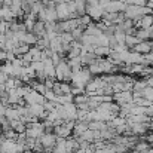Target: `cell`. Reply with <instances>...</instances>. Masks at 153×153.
I'll return each instance as SVG.
<instances>
[{
  "label": "cell",
  "mask_w": 153,
  "mask_h": 153,
  "mask_svg": "<svg viewBox=\"0 0 153 153\" xmlns=\"http://www.w3.org/2000/svg\"><path fill=\"white\" fill-rule=\"evenodd\" d=\"M55 9H56L58 19H62V21H65L67 18L73 16V15H71V12H70V9H68V4H67L65 1H58V4L55 6Z\"/></svg>",
  "instance_id": "obj_1"
},
{
  "label": "cell",
  "mask_w": 153,
  "mask_h": 153,
  "mask_svg": "<svg viewBox=\"0 0 153 153\" xmlns=\"http://www.w3.org/2000/svg\"><path fill=\"white\" fill-rule=\"evenodd\" d=\"M56 76L61 80L67 79L70 76V64H67L64 61H61L59 64H56Z\"/></svg>",
  "instance_id": "obj_2"
},
{
  "label": "cell",
  "mask_w": 153,
  "mask_h": 153,
  "mask_svg": "<svg viewBox=\"0 0 153 153\" xmlns=\"http://www.w3.org/2000/svg\"><path fill=\"white\" fill-rule=\"evenodd\" d=\"M134 49L137 52H149L150 49H152V45L149 43V42H140V43H137L135 46H134Z\"/></svg>",
  "instance_id": "obj_3"
},
{
  "label": "cell",
  "mask_w": 153,
  "mask_h": 153,
  "mask_svg": "<svg viewBox=\"0 0 153 153\" xmlns=\"http://www.w3.org/2000/svg\"><path fill=\"white\" fill-rule=\"evenodd\" d=\"M152 24H153V16H143L138 25H141L143 28H150Z\"/></svg>",
  "instance_id": "obj_4"
},
{
  "label": "cell",
  "mask_w": 153,
  "mask_h": 153,
  "mask_svg": "<svg viewBox=\"0 0 153 153\" xmlns=\"http://www.w3.org/2000/svg\"><path fill=\"white\" fill-rule=\"evenodd\" d=\"M125 42L129 45V46H135L137 43H140L141 40L138 39V37H132V36H126V39H125Z\"/></svg>",
  "instance_id": "obj_5"
},
{
  "label": "cell",
  "mask_w": 153,
  "mask_h": 153,
  "mask_svg": "<svg viewBox=\"0 0 153 153\" xmlns=\"http://www.w3.org/2000/svg\"><path fill=\"white\" fill-rule=\"evenodd\" d=\"M95 53H97V55H105V53H108V48H105V46H100V48H97V49H95Z\"/></svg>",
  "instance_id": "obj_6"
},
{
  "label": "cell",
  "mask_w": 153,
  "mask_h": 153,
  "mask_svg": "<svg viewBox=\"0 0 153 153\" xmlns=\"http://www.w3.org/2000/svg\"><path fill=\"white\" fill-rule=\"evenodd\" d=\"M119 1H125V0H119Z\"/></svg>",
  "instance_id": "obj_7"
},
{
  "label": "cell",
  "mask_w": 153,
  "mask_h": 153,
  "mask_svg": "<svg viewBox=\"0 0 153 153\" xmlns=\"http://www.w3.org/2000/svg\"><path fill=\"white\" fill-rule=\"evenodd\" d=\"M152 49H153V45H152Z\"/></svg>",
  "instance_id": "obj_8"
}]
</instances>
